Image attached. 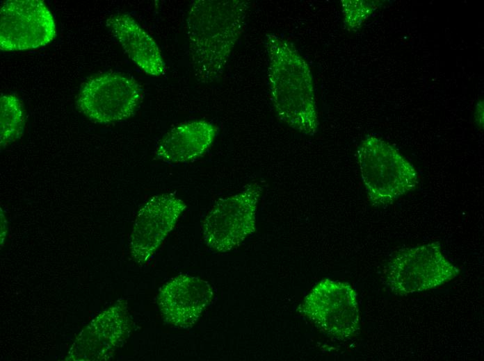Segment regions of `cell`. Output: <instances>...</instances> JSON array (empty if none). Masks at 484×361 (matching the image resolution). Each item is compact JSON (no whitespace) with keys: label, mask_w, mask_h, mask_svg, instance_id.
Masks as SVG:
<instances>
[{"label":"cell","mask_w":484,"mask_h":361,"mask_svg":"<svg viewBox=\"0 0 484 361\" xmlns=\"http://www.w3.org/2000/svg\"><path fill=\"white\" fill-rule=\"evenodd\" d=\"M250 1L195 0L189 6L186 28L190 60L202 83L218 79L244 31Z\"/></svg>","instance_id":"6da1fadb"},{"label":"cell","mask_w":484,"mask_h":361,"mask_svg":"<svg viewBox=\"0 0 484 361\" xmlns=\"http://www.w3.org/2000/svg\"><path fill=\"white\" fill-rule=\"evenodd\" d=\"M268 87L278 118L294 130L313 136L318 121L313 78L295 46L275 34L266 37Z\"/></svg>","instance_id":"7a4b0ae2"},{"label":"cell","mask_w":484,"mask_h":361,"mask_svg":"<svg viewBox=\"0 0 484 361\" xmlns=\"http://www.w3.org/2000/svg\"><path fill=\"white\" fill-rule=\"evenodd\" d=\"M357 154L362 181L372 205L387 206L417 186L418 176L414 166L382 139L366 135Z\"/></svg>","instance_id":"3957f363"},{"label":"cell","mask_w":484,"mask_h":361,"mask_svg":"<svg viewBox=\"0 0 484 361\" xmlns=\"http://www.w3.org/2000/svg\"><path fill=\"white\" fill-rule=\"evenodd\" d=\"M297 310L321 332L337 340L350 339L360 330L357 293L346 282L321 280L305 296Z\"/></svg>","instance_id":"277c9868"},{"label":"cell","mask_w":484,"mask_h":361,"mask_svg":"<svg viewBox=\"0 0 484 361\" xmlns=\"http://www.w3.org/2000/svg\"><path fill=\"white\" fill-rule=\"evenodd\" d=\"M458 273L459 269L445 258L437 242L399 251L385 269L387 283L398 295L436 288Z\"/></svg>","instance_id":"5b68a950"},{"label":"cell","mask_w":484,"mask_h":361,"mask_svg":"<svg viewBox=\"0 0 484 361\" xmlns=\"http://www.w3.org/2000/svg\"><path fill=\"white\" fill-rule=\"evenodd\" d=\"M262 192L257 183L218 200L207 215L202 235L212 250L225 253L239 246L255 231L256 212Z\"/></svg>","instance_id":"8992f818"},{"label":"cell","mask_w":484,"mask_h":361,"mask_svg":"<svg viewBox=\"0 0 484 361\" xmlns=\"http://www.w3.org/2000/svg\"><path fill=\"white\" fill-rule=\"evenodd\" d=\"M142 96L141 86L132 77L106 73L83 84L76 99V107L95 123L112 124L130 117Z\"/></svg>","instance_id":"52a82bcc"},{"label":"cell","mask_w":484,"mask_h":361,"mask_svg":"<svg viewBox=\"0 0 484 361\" xmlns=\"http://www.w3.org/2000/svg\"><path fill=\"white\" fill-rule=\"evenodd\" d=\"M56 35L54 17L44 1L9 0L0 10V49L22 51L44 47Z\"/></svg>","instance_id":"ba28073f"},{"label":"cell","mask_w":484,"mask_h":361,"mask_svg":"<svg viewBox=\"0 0 484 361\" xmlns=\"http://www.w3.org/2000/svg\"><path fill=\"white\" fill-rule=\"evenodd\" d=\"M186 208L172 194L152 196L140 209L129 239V251L138 264L149 261Z\"/></svg>","instance_id":"9c48e42d"},{"label":"cell","mask_w":484,"mask_h":361,"mask_svg":"<svg viewBox=\"0 0 484 361\" xmlns=\"http://www.w3.org/2000/svg\"><path fill=\"white\" fill-rule=\"evenodd\" d=\"M131 319L127 302L118 301L79 333L66 360H106L129 337Z\"/></svg>","instance_id":"30bf717a"},{"label":"cell","mask_w":484,"mask_h":361,"mask_svg":"<svg viewBox=\"0 0 484 361\" xmlns=\"http://www.w3.org/2000/svg\"><path fill=\"white\" fill-rule=\"evenodd\" d=\"M213 295V287L207 280L180 274L159 289L156 302L166 323L187 329L198 321Z\"/></svg>","instance_id":"8fae6325"},{"label":"cell","mask_w":484,"mask_h":361,"mask_svg":"<svg viewBox=\"0 0 484 361\" xmlns=\"http://www.w3.org/2000/svg\"><path fill=\"white\" fill-rule=\"evenodd\" d=\"M106 26L118 41L128 57L143 72L159 76L166 72V64L155 40L130 15L110 16Z\"/></svg>","instance_id":"7c38bea8"},{"label":"cell","mask_w":484,"mask_h":361,"mask_svg":"<svg viewBox=\"0 0 484 361\" xmlns=\"http://www.w3.org/2000/svg\"><path fill=\"white\" fill-rule=\"evenodd\" d=\"M217 132V127L205 120L178 124L161 139L155 151V157L172 163L193 160L210 147Z\"/></svg>","instance_id":"4fadbf2b"},{"label":"cell","mask_w":484,"mask_h":361,"mask_svg":"<svg viewBox=\"0 0 484 361\" xmlns=\"http://www.w3.org/2000/svg\"><path fill=\"white\" fill-rule=\"evenodd\" d=\"M0 144L5 148L23 134L25 115L20 100L13 94L1 95L0 99Z\"/></svg>","instance_id":"5bb4252c"},{"label":"cell","mask_w":484,"mask_h":361,"mask_svg":"<svg viewBox=\"0 0 484 361\" xmlns=\"http://www.w3.org/2000/svg\"><path fill=\"white\" fill-rule=\"evenodd\" d=\"M381 1L342 0L344 24L348 31H356L380 6Z\"/></svg>","instance_id":"9a60e30c"},{"label":"cell","mask_w":484,"mask_h":361,"mask_svg":"<svg viewBox=\"0 0 484 361\" xmlns=\"http://www.w3.org/2000/svg\"><path fill=\"white\" fill-rule=\"evenodd\" d=\"M475 121L478 126L483 127V101H480L476 104V112L474 114Z\"/></svg>","instance_id":"2e32d148"},{"label":"cell","mask_w":484,"mask_h":361,"mask_svg":"<svg viewBox=\"0 0 484 361\" xmlns=\"http://www.w3.org/2000/svg\"><path fill=\"white\" fill-rule=\"evenodd\" d=\"M1 242L2 245V242H3L4 238L6 237V221L4 219L3 215L1 214Z\"/></svg>","instance_id":"e0dca14e"}]
</instances>
